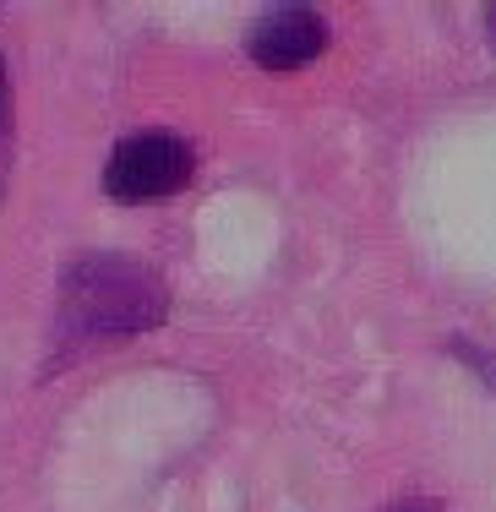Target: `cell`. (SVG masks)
I'll return each instance as SVG.
<instances>
[{
    "label": "cell",
    "mask_w": 496,
    "mask_h": 512,
    "mask_svg": "<svg viewBox=\"0 0 496 512\" xmlns=\"http://www.w3.org/2000/svg\"><path fill=\"white\" fill-rule=\"evenodd\" d=\"M169 311V289L148 262L120 251H93L60 273L55 295V365H71L82 349H99L110 338L153 333Z\"/></svg>",
    "instance_id": "cell-1"
},
{
    "label": "cell",
    "mask_w": 496,
    "mask_h": 512,
    "mask_svg": "<svg viewBox=\"0 0 496 512\" xmlns=\"http://www.w3.org/2000/svg\"><path fill=\"white\" fill-rule=\"evenodd\" d=\"M447 349H453V355H458V360H464V365H469V371H475V376H480V382H486V387H491V393H496V355H491V349H480V344H469V338H453V344H447Z\"/></svg>",
    "instance_id": "cell-4"
},
{
    "label": "cell",
    "mask_w": 496,
    "mask_h": 512,
    "mask_svg": "<svg viewBox=\"0 0 496 512\" xmlns=\"http://www.w3.org/2000/svg\"><path fill=\"white\" fill-rule=\"evenodd\" d=\"M382 512H442V507L431 502V496H398V502L382 507Z\"/></svg>",
    "instance_id": "cell-6"
},
{
    "label": "cell",
    "mask_w": 496,
    "mask_h": 512,
    "mask_svg": "<svg viewBox=\"0 0 496 512\" xmlns=\"http://www.w3.org/2000/svg\"><path fill=\"white\" fill-rule=\"evenodd\" d=\"M246 50L268 71H300L328 50V22H322L311 6H273L268 17L251 22Z\"/></svg>",
    "instance_id": "cell-3"
},
{
    "label": "cell",
    "mask_w": 496,
    "mask_h": 512,
    "mask_svg": "<svg viewBox=\"0 0 496 512\" xmlns=\"http://www.w3.org/2000/svg\"><path fill=\"white\" fill-rule=\"evenodd\" d=\"M6 164H11V71L0 55V186H6Z\"/></svg>",
    "instance_id": "cell-5"
},
{
    "label": "cell",
    "mask_w": 496,
    "mask_h": 512,
    "mask_svg": "<svg viewBox=\"0 0 496 512\" xmlns=\"http://www.w3.org/2000/svg\"><path fill=\"white\" fill-rule=\"evenodd\" d=\"M191 169H197V153L180 131H131L104 164V191L115 202H164L191 180Z\"/></svg>",
    "instance_id": "cell-2"
},
{
    "label": "cell",
    "mask_w": 496,
    "mask_h": 512,
    "mask_svg": "<svg viewBox=\"0 0 496 512\" xmlns=\"http://www.w3.org/2000/svg\"><path fill=\"white\" fill-rule=\"evenodd\" d=\"M486 28H491V39H496V6H486Z\"/></svg>",
    "instance_id": "cell-7"
}]
</instances>
